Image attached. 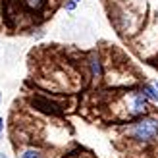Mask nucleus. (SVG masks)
I'll list each match as a JSON object with an SVG mask.
<instances>
[{
  "label": "nucleus",
  "mask_w": 158,
  "mask_h": 158,
  "mask_svg": "<svg viewBox=\"0 0 158 158\" xmlns=\"http://www.w3.org/2000/svg\"><path fill=\"white\" fill-rule=\"evenodd\" d=\"M127 135H131L137 141H151L158 135V120L156 118H143L135 125L127 129Z\"/></svg>",
  "instance_id": "1"
},
{
  "label": "nucleus",
  "mask_w": 158,
  "mask_h": 158,
  "mask_svg": "<svg viewBox=\"0 0 158 158\" xmlns=\"http://www.w3.org/2000/svg\"><path fill=\"white\" fill-rule=\"evenodd\" d=\"M127 108L131 114H143L145 108H147V98L143 97L141 93H131L129 98H127Z\"/></svg>",
  "instance_id": "2"
},
{
  "label": "nucleus",
  "mask_w": 158,
  "mask_h": 158,
  "mask_svg": "<svg viewBox=\"0 0 158 158\" xmlns=\"http://www.w3.org/2000/svg\"><path fill=\"white\" fill-rule=\"evenodd\" d=\"M143 97H145V98H151V100H154V102H158V93H156V89H154L152 85H145Z\"/></svg>",
  "instance_id": "3"
},
{
  "label": "nucleus",
  "mask_w": 158,
  "mask_h": 158,
  "mask_svg": "<svg viewBox=\"0 0 158 158\" xmlns=\"http://www.w3.org/2000/svg\"><path fill=\"white\" fill-rule=\"evenodd\" d=\"M21 158H43V156L39 151H35V148H27V151H23Z\"/></svg>",
  "instance_id": "4"
},
{
  "label": "nucleus",
  "mask_w": 158,
  "mask_h": 158,
  "mask_svg": "<svg viewBox=\"0 0 158 158\" xmlns=\"http://www.w3.org/2000/svg\"><path fill=\"white\" fill-rule=\"evenodd\" d=\"M91 66H93V73H94V75H100V73H102V69H100V64H98L97 60H93V62H91Z\"/></svg>",
  "instance_id": "5"
},
{
  "label": "nucleus",
  "mask_w": 158,
  "mask_h": 158,
  "mask_svg": "<svg viewBox=\"0 0 158 158\" xmlns=\"http://www.w3.org/2000/svg\"><path fill=\"white\" fill-rule=\"evenodd\" d=\"M73 8H75V2H73V0H69V2L66 4V10H73Z\"/></svg>",
  "instance_id": "6"
},
{
  "label": "nucleus",
  "mask_w": 158,
  "mask_h": 158,
  "mask_svg": "<svg viewBox=\"0 0 158 158\" xmlns=\"http://www.w3.org/2000/svg\"><path fill=\"white\" fill-rule=\"evenodd\" d=\"M41 4V0H29V6H39Z\"/></svg>",
  "instance_id": "7"
},
{
  "label": "nucleus",
  "mask_w": 158,
  "mask_h": 158,
  "mask_svg": "<svg viewBox=\"0 0 158 158\" xmlns=\"http://www.w3.org/2000/svg\"><path fill=\"white\" fill-rule=\"evenodd\" d=\"M2 127H4V120L0 118V131H2Z\"/></svg>",
  "instance_id": "8"
},
{
  "label": "nucleus",
  "mask_w": 158,
  "mask_h": 158,
  "mask_svg": "<svg viewBox=\"0 0 158 158\" xmlns=\"http://www.w3.org/2000/svg\"><path fill=\"white\" fill-rule=\"evenodd\" d=\"M152 87H154V89L158 91V81H154V83H152Z\"/></svg>",
  "instance_id": "9"
},
{
  "label": "nucleus",
  "mask_w": 158,
  "mask_h": 158,
  "mask_svg": "<svg viewBox=\"0 0 158 158\" xmlns=\"http://www.w3.org/2000/svg\"><path fill=\"white\" fill-rule=\"evenodd\" d=\"M0 158H8V156H6V154H4V152H0Z\"/></svg>",
  "instance_id": "10"
},
{
  "label": "nucleus",
  "mask_w": 158,
  "mask_h": 158,
  "mask_svg": "<svg viewBox=\"0 0 158 158\" xmlns=\"http://www.w3.org/2000/svg\"><path fill=\"white\" fill-rule=\"evenodd\" d=\"M73 2H75V4H77V2H79V0H73Z\"/></svg>",
  "instance_id": "11"
}]
</instances>
